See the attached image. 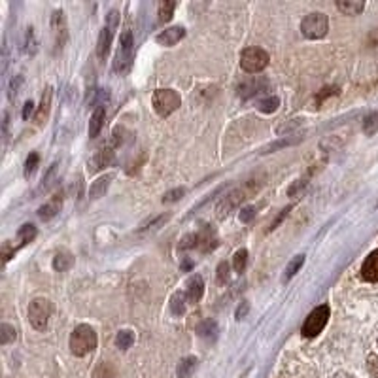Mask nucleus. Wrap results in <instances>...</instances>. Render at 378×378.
Wrapping results in <instances>:
<instances>
[{
	"label": "nucleus",
	"instance_id": "obj_1",
	"mask_svg": "<svg viewBox=\"0 0 378 378\" xmlns=\"http://www.w3.org/2000/svg\"><path fill=\"white\" fill-rule=\"evenodd\" d=\"M261 182L258 180H248L244 186L237 187V189H233L231 193H227L225 197H223L220 202H218V207H216V212L220 218H225V216H229L235 208H238L246 199H250L253 193L260 191Z\"/></svg>",
	"mask_w": 378,
	"mask_h": 378
},
{
	"label": "nucleus",
	"instance_id": "obj_2",
	"mask_svg": "<svg viewBox=\"0 0 378 378\" xmlns=\"http://www.w3.org/2000/svg\"><path fill=\"white\" fill-rule=\"evenodd\" d=\"M70 352L78 357L87 356L90 352L96 348V333L95 329L87 324H80L76 327L72 335H70V341H68Z\"/></svg>",
	"mask_w": 378,
	"mask_h": 378
},
{
	"label": "nucleus",
	"instance_id": "obj_3",
	"mask_svg": "<svg viewBox=\"0 0 378 378\" xmlns=\"http://www.w3.org/2000/svg\"><path fill=\"white\" fill-rule=\"evenodd\" d=\"M134 57V38L133 30L125 29L119 36L118 52H116V59H114V70L118 74H127L129 68L133 65Z\"/></svg>",
	"mask_w": 378,
	"mask_h": 378
},
{
	"label": "nucleus",
	"instance_id": "obj_4",
	"mask_svg": "<svg viewBox=\"0 0 378 378\" xmlns=\"http://www.w3.org/2000/svg\"><path fill=\"white\" fill-rule=\"evenodd\" d=\"M269 53L261 48H246L244 52L240 53V67L248 74H258L261 70H265L269 65Z\"/></svg>",
	"mask_w": 378,
	"mask_h": 378
},
{
	"label": "nucleus",
	"instance_id": "obj_5",
	"mask_svg": "<svg viewBox=\"0 0 378 378\" xmlns=\"http://www.w3.org/2000/svg\"><path fill=\"white\" fill-rule=\"evenodd\" d=\"M52 312H53L52 301L42 299V297L34 299L29 306L30 326L34 327L36 331H45V327H48V324H50V318H52Z\"/></svg>",
	"mask_w": 378,
	"mask_h": 378
},
{
	"label": "nucleus",
	"instance_id": "obj_6",
	"mask_svg": "<svg viewBox=\"0 0 378 378\" xmlns=\"http://www.w3.org/2000/svg\"><path fill=\"white\" fill-rule=\"evenodd\" d=\"M327 30H329V19L322 12L308 14L301 21V32L308 40H319V38H324L327 34Z\"/></svg>",
	"mask_w": 378,
	"mask_h": 378
},
{
	"label": "nucleus",
	"instance_id": "obj_7",
	"mask_svg": "<svg viewBox=\"0 0 378 378\" xmlns=\"http://www.w3.org/2000/svg\"><path fill=\"white\" fill-rule=\"evenodd\" d=\"M154 108L161 116V118H167L171 116L172 112H176L182 104V96L176 93L174 90H157L154 93Z\"/></svg>",
	"mask_w": 378,
	"mask_h": 378
},
{
	"label": "nucleus",
	"instance_id": "obj_8",
	"mask_svg": "<svg viewBox=\"0 0 378 378\" xmlns=\"http://www.w3.org/2000/svg\"><path fill=\"white\" fill-rule=\"evenodd\" d=\"M327 319H329V306L327 304H322L318 308H314V311L308 314V318L303 324V329H301V333L306 339H312V337H316L324 331V327L327 326Z\"/></svg>",
	"mask_w": 378,
	"mask_h": 378
},
{
	"label": "nucleus",
	"instance_id": "obj_9",
	"mask_svg": "<svg viewBox=\"0 0 378 378\" xmlns=\"http://www.w3.org/2000/svg\"><path fill=\"white\" fill-rule=\"evenodd\" d=\"M52 29H53V38H55V48L59 50L67 42V19H65V14L63 10H57L52 17Z\"/></svg>",
	"mask_w": 378,
	"mask_h": 378
},
{
	"label": "nucleus",
	"instance_id": "obj_10",
	"mask_svg": "<svg viewBox=\"0 0 378 378\" xmlns=\"http://www.w3.org/2000/svg\"><path fill=\"white\" fill-rule=\"evenodd\" d=\"M269 87V82L265 78H252V80H248V82H242L238 85V96H242V98H250V96H255L263 93V91Z\"/></svg>",
	"mask_w": 378,
	"mask_h": 378
},
{
	"label": "nucleus",
	"instance_id": "obj_11",
	"mask_svg": "<svg viewBox=\"0 0 378 378\" xmlns=\"http://www.w3.org/2000/svg\"><path fill=\"white\" fill-rule=\"evenodd\" d=\"M184 36H186V29H184V27H169V29H165L163 32H159L156 40L159 45L171 48V45L178 44Z\"/></svg>",
	"mask_w": 378,
	"mask_h": 378
},
{
	"label": "nucleus",
	"instance_id": "obj_12",
	"mask_svg": "<svg viewBox=\"0 0 378 378\" xmlns=\"http://www.w3.org/2000/svg\"><path fill=\"white\" fill-rule=\"evenodd\" d=\"M114 161V151H112V148H101L98 151H96L95 156L90 159V172H98L101 169H106L108 165Z\"/></svg>",
	"mask_w": 378,
	"mask_h": 378
},
{
	"label": "nucleus",
	"instance_id": "obj_13",
	"mask_svg": "<svg viewBox=\"0 0 378 378\" xmlns=\"http://www.w3.org/2000/svg\"><path fill=\"white\" fill-rule=\"evenodd\" d=\"M361 278L367 282H378V250L367 255L361 267Z\"/></svg>",
	"mask_w": 378,
	"mask_h": 378
},
{
	"label": "nucleus",
	"instance_id": "obj_14",
	"mask_svg": "<svg viewBox=\"0 0 378 378\" xmlns=\"http://www.w3.org/2000/svg\"><path fill=\"white\" fill-rule=\"evenodd\" d=\"M202 293H204V280H202V276L193 275L186 284L187 301L189 303H197V301H200Z\"/></svg>",
	"mask_w": 378,
	"mask_h": 378
},
{
	"label": "nucleus",
	"instance_id": "obj_15",
	"mask_svg": "<svg viewBox=\"0 0 378 378\" xmlns=\"http://www.w3.org/2000/svg\"><path fill=\"white\" fill-rule=\"evenodd\" d=\"M114 30L108 25H104V29L101 30V34H98V42H96V55H98V59H106V55L110 52V45H112V38H114Z\"/></svg>",
	"mask_w": 378,
	"mask_h": 378
},
{
	"label": "nucleus",
	"instance_id": "obj_16",
	"mask_svg": "<svg viewBox=\"0 0 378 378\" xmlns=\"http://www.w3.org/2000/svg\"><path fill=\"white\" fill-rule=\"evenodd\" d=\"M197 237H199V248L202 252H210L218 246V237L210 225H202V229H200V233H197Z\"/></svg>",
	"mask_w": 378,
	"mask_h": 378
},
{
	"label": "nucleus",
	"instance_id": "obj_17",
	"mask_svg": "<svg viewBox=\"0 0 378 378\" xmlns=\"http://www.w3.org/2000/svg\"><path fill=\"white\" fill-rule=\"evenodd\" d=\"M52 96H53L52 87H45L44 93H42V101H40V106H38V110H36V116H34V121H36L38 125H42L45 119H48V116H50Z\"/></svg>",
	"mask_w": 378,
	"mask_h": 378
},
{
	"label": "nucleus",
	"instance_id": "obj_18",
	"mask_svg": "<svg viewBox=\"0 0 378 378\" xmlns=\"http://www.w3.org/2000/svg\"><path fill=\"white\" fill-rule=\"evenodd\" d=\"M104 119H106V106H96L90 121L91 138H96V136H98V133H101V129H103L104 125Z\"/></svg>",
	"mask_w": 378,
	"mask_h": 378
},
{
	"label": "nucleus",
	"instance_id": "obj_19",
	"mask_svg": "<svg viewBox=\"0 0 378 378\" xmlns=\"http://www.w3.org/2000/svg\"><path fill=\"white\" fill-rule=\"evenodd\" d=\"M112 180H114V174H106V176H101L98 180H95L90 187V197L91 199H101L104 193L108 191Z\"/></svg>",
	"mask_w": 378,
	"mask_h": 378
},
{
	"label": "nucleus",
	"instance_id": "obj_20",
	"mask_svg": "<svg viewBox=\"0 0 378 378\" xmlns=\"http://www.w3.org/2000/svg\"><path fill=\"white\" fill-rule=\"evenodd\" d=\"M61 204H63V199L57 195L52 202H48V204H44V207L38 208V218H40L42 222H50L52 218L57 216V212L61 210Z\"/></svg>",
	"mask_w": 378,
	"mask_h": 378
},
{
	"label": "nucleus",
	"instance_id": "obj_21",
	"mask_svg": "<svg viewBox=\"0 0 378 378\" xmlns=\"http://www.w3.org/2000/svg\"><path fill=\"white\" fill-rule=\"evenodd\" d=\"M220 333V327H218V322L212 318L204 319V322H200L199 326H197V335L202 337V339H216Z\"/></svg>",
	"mask_w": 378,
	"mask_h": 378
},
{
	"label": "nucleus",
	"instance_id": "obj_22",
	"mask_svg": "<svg viewBox=\"0 0 378 378\" xmlns=\"http://www.w3.org/2000/svg\"><path fill=\"white\" fill-rule=\"evenodd\" d=\"M197 364H199V361H197V357H193V356L184 357V359L178 364V369H176L178 378H191L195 369H197Z\"/></svg>",
	"mask_w": 378,
	"mask_h": 378
},
{
	"label": "nucleus",
	"instance_id": "obj_23",
	"mask_svg": "<svg viewBox=\"0 0 378 378\" xmlns=\"http://www.w3.org/2000/svg\"><path fill=\"white\" fill-rule=\"evenodd\" d=\"M304 265V255H295L293 260L289 261L288 265H286V269H284V275H282V282H289L293 276L301 271V267Z\"/></svg>",
	"mask_w": 378,
	"mask_h": 378
},
{
	"label": "nucleus",
	"instance_id": "obj_24",
	"mask_svg": "<svg viewBox=\"0 0 378 378\" xmlns=\"http://www.w3.org/2000/svg\"><path fill=\"white\" fill-rule=\"evenodd\" d=\"M74 265V258L70 252H59L55 258H53V269L57 273H65L68 269Z\"/></svg>",
	"mask_w": 378,
	"mask_h": 378
},
{
	"label": "nucleus",
	"instance_id": "obj_25",
	"mask_svg": "<svg viewBox=\"0 0 378 378\" xmlns=\"http://www.w3.org/2000/svg\"><path fill=\"white\" fill-rule=\"evenodd\" d=\"M186 291H176V293L171 297V312L174 316H182V314L186 312Z\"/></svg>",
	"mask_w": 378,
	"mask_h": 378
},
{
	"label": "nucleus",
	"instance_id": "obj_26",
	"mask_svg": "<svg viewBox=\"0 0 378 378\" xmlns=\"http://www.w3.org/2000/svg\"><path fill=\"white\" fill-rule=\"evenodd\" d=\"M337 8L344 15H357L365 10V2H352V0H341L337 2Z\"/></svg>",
	"mask_w": 378,
	"mask_h": 378
},
{
	"label": "nucleus",
	"instance_id": "obj_27",
	"mask_svg": "<svg viewBox=\"0 0 378 378\" xmlns=\"http://www.w3.org/2000/svg\"><path fill=\"white\" fill-rule=\"evenodd\" d=\"M36 36H34V29L32 27H27L25 30V38H23V52L25 55H34L38 50Z\"/></svg>",
	"mask_w": 378,
	"mask_h": 378
},
{
	"label": "nucleus",
	"instance_id": "obj_28",
	"mask_svg": "<svg viewBox=\"0 0 378 378\" xmlns=\"http://www.w3.org/2000/svg\"><path fill=\"white\" fill-rule=\"evenodd\" d=\"M174 10H176V2H172V0H165L159 4V23H167L172 19V14H174Z\"/></svg>",
	"mask_w": 378,
	"mask_h": 378
},
{
	"label": "nucleus",
	"instance_id": "obj_29",
	"mask_svg": "<svg viewBox=\"0 0 378 378\" xmlns=\"http://www.w3.org/2000/svg\"><path fill=\"white\" fill-rule=\"evenodd\" d=\"M134 342V335L133 331H129V329H123V331H119L118 335H116V346H118L119 350H127L133 346Z\"/></svg>",
	"mask_w": 378,
	"mask_h": 378
},
{
	"label": "nucleus",
	"instance_id": "obj_30",
	"mask_svg": "<svg viewBox=\"0 0 378 378\" xmlns=\"http://www.w3.org/2000/svg\"><path fill=\"white\" fill-rule=\"evenodd\" d=\"M57 169H59V161H55V163L48 169V172L44 174V180H42L40 191H48V189L55 184V178H57Z\"/></svg>",
	"mask_w": 378,
	"mask_h": 378
},
{
	"label": "nucleus",
	"instance_id": "obj_31",
	"mask_svg": "<svg viewBox=\"0 0 378 378\" xmlns=\"http://www.w3.org/2000/svg\"><path fill=\"white\" fill-rule=\"evenodd\" d=\"M278 106H280V98L278 96H267V98H263L258 103V110H261L263 114H273V112L278 110Z\"/></svg>",
	"mask_w": 378,
	"mask_h": 378
},
{
	"label": "nucleus",
	"instance_id": "obj_32",
	"mask_svg": "<svg viewBox=\"0 0 378 378\" xmlns=\"http://www.w3.org/2000/svg\"><path fill=\"white\" fill-rule=\"evenodd\" d=\"M17 237L21 240V244H27L36 237V227L32 223H25V225H21V229L17 231Z\"/></svg>",
	"mask_w": 378,
	"mask_h": 378
},
{
	"label": "nucleus",
	"instance_id": "obj_33",
	"mask_svg": "<svg viewBox=\"0 0 378 378\" xmlns=\"http://www.w3.org/2000/svg\"><path fill=\"white\" fill-rule=\"evenodd\" d=\"M171 216L169 214H161V216H156V218H149V220H146V222L140 225V233H144V231H149V229H157V227H161V223H165L167 220H169Z\"/></svg>",
	"mask_w": 378,
	"mask_h": 378
},
{
	"label": "nucleus",
	"instance_id": "obj_34",
	"mask_svg": "<svg viewBox=\"0 0 378 378\" xmlns=\"http://www.w3.org/2000/svg\"><path fill=\"white\" fill-rule=\"evenodd\" d=\"M15 337H17L15 327H12L10 324H2L0 326V344H10L12 341H15Z\"/></svg>",
	"mask_w": 378,
	"mask_h": 378
},
{
	"label": "nucleus",
	"instance_id": "obj_35",
	"mask_svg": "<svg viewBox=\"0 0 378 378\" xmlns=\"http://www.w3.org/2000/svg\"><path fill=\"white\" fill-rule=\"evenodd\" d=\"M246 265H248V250H238L237 253H235V258H233V267H235V271L237 273H242L246 269Z\"/></svg>",
	"mask_w": 378,
	"mask_h": 378
},
{
	"label": "nucleus",
	"instance_id": "obj_36",
	"mask_svg": "<svg viewBox=\"0 0 378 378\" xmlns=\"http://www.w3.org/2000/svg\"><path fill=\"white\" fill-rule=\"evenodd\" d=\"M38 163H40V157H38L36 151H32L29 157H27V163H25V176L30 178L38 169Z\"/></svg>",
	"mask_w": 378,
	"mask_h": 378
},
{
	"label": "nucleus",
	"instance_id": "obj_37",
	"mask_svg": "<svg viewBox=\"0 0 378 378\" xmlns=\"http://www.w3.org/2000/svg\"><path fill=\"white\" fill-rule=\"evenodd\" d=\"M21 83H23V76L17 74L10 83V90H8V96H10V101H15L17 95H19V90H21Z\"/></svg>",
	"mask_w": 378,
	"mask_h": 378
},
{
	"label": "nucleus",
	"instance_id": "obj_38",
	"mask_svg": "<svg viewBox=\"0 0 378 378\" xmlns=\"http://www.w3.org/2000/svg\"><path fill=\"white\" fill-rule=\"evenodd\" d=\"M184 193H186V189H184V187H176V189H171V191L165 193L163 202H165V204H171V202H176V200H180V199H182V197H184Z\"/></svg>",
	"mask_w": 378,
	"mask_h": 378
},
{
	"label": "nucleus",
	"instance_id": "obj_39",
	"mask_svg": "<svg viewBox=\"0 0 378 378\" xmlns=\"http://www.w3.org/2000/svg\"><path fill=\"white\" fill-rule=\"evenodd\" d=\"M182 250H189V248H199V237L197 233H191V235H186L182 238V244H180Z\"/></svg>",
	"mask_w": 378,
	"mask_h": 378
},
{
	"label": "nucleus",
	"instance_id": "obj_40",
	"mask_svg": "<svg viewBox=\"0 0 378 378\" xmlns=\"http://www.w3.org/2000/svg\"><path fill=\"white\" fill-rule=\"evenodd\" d=\"M365 133L367 134H372L378 131V112L377 114H372V116H369V118L365 119Z\"/></svg>",
	"mask_w": 378,
	"mask_h": 378
},
{
	"label": "nucleus",
	"instance_id": "obj_41",
	"mask_svg": "<svg viewBox=\"0 0 378 378\" xmlns=\"http://www.w3.org/2000/svg\"><path fill=\"white\" fill-rule=\"evenodd\" d=\"M218 280L222 284H227V280H229V265L225 261L218 265Z\"/></svg>",
	"mask_w": 378,
	"mask_h": 378
},
{
	"label": "nucleus",
	"instance_id": "obj_42",
	"mask_svg": "<svg viewBox=\"0 0 378 378\" xmlns=\"http://www.w3.org/2000/svg\"><path fill=\"white\" fill-rule=\"evenodd\" d=\"M367 369H369L371 378H378V357L375 354L367 357Z\"/></svg>",
	"mask_w": 378,
	"mask_h": 378
},
{
	"label": "nucleus",
	"instance_id": "obj_43",
	"mask_svg": "<svg viewBox=\"0 0 378 378\" xmlns=\"http://www.w3.org/2000/svg\"><path fill=\"white\" fill-rule=\"evenodd\" d=\"M238 218H240V222H242V223H250L253 220V218H255V208H253V207L242 208V210H240V216H238Z\"/></svg>",
	"mask_w": 378,
	"mask_h": 378
},
{
	"label": "nucleus",
	"instance_id": "obj_44",
	"mask_svg": "<svg viewBox=\"0 0 378 378\" xmlns=\"http://www.w3.org/2000/svg\"><path fill=\"white\" fill-rule=\"evenodd\" d=\"M2 138H4V142H8V136H10V114L8 112H4L2 114Z\"/></svg>",
	"mask_w": 378,
	"mask_h": 378
},
{
	"label": "nucleus",
	"instance_id": "obj_45",
	"mask_svg": "<svg viewBox=\"0 0 378 378\" xmlns=\"http://www.w3.org/2000/svg\"><path fill=\"white\" fill-rule=\"evenodd\" d=\"M299 140H301V138H297V140H280L278 144H271V146L265 149V154H269V151H276L278 148H286V146H291V144H297Z\"/></svg>",
	"mask_w": 378,
	"mask_h": 378
},
{
	"label": "nucleus",
	"instance_id": "obj_46",
	"mask_svg": "<svg viewBox=\"0 0 378 378\" xmlns=\"http://www.w3.org/2000/svg\"><path fill=\"white\" fill-rule=\"evenodd\" d=\"M248 312H250V304H248L244 301V303H242V304H238L237 312H235V318H237L238 322H240V319L246 318V316H248Z\"/></svg>",
	"mask_w": 378,
	"mask_h": 378
},
{
	"label": "nucleus",
	"instance_id": "obj_47",
	"mask_svg": "<svg viewBox=\"0 0 378 378\" xmlns=\"http://www.w3.org/2000/svg\"><path fill=\"white\" fill-rule=\"evenodd\" d=\"M337 93H339V90H337V87H326V90L322 91V93H319V95L316 96V103H318V106H319L324 98H327V96H329V95H337Z\"/></svg>",
	"mask_w": 378,
	"mask_h": 378
},
{
	"label": "nucleus",
	"instance_id": "obj_48",
	"mask_svg": "<svg viewBox=\"0 0 378 378\" xmlns=\"http://www.w3.org/2000/svg\"><path fill=\"white\" fill-rule=\"evenodd\" d=\"M289 210H291V207H288V208H284L282 212H280V216H278V218H276L275 222L271 223V227H269V231H273V229H276V227H278V223H282L284 222V218H286V216L289 214Z\"/></svg>",
	"mask_w": 378,
	"mask_h": 378
},
{
	"label": "nucleus",
	"instance_id": "obj_49",
	"mask_svg": "<svg viewBox=\"0 0 378 378\" xmlns=\"http://www.w3.org/2000/svg\"><path fill=\"white\" fill-rule=\"evenodd\" d=\"M32 110H34V103H32V101H27L25 106H23V119H29Z\"/></svg>",
	"mask_w": 378,
	"mask_h": 378
},
{
	"label": "nucleus",
	"instance_id": "obj_50",
	"mask_svg": "<svg viewBox=\"0 0 378 378\" xmlns=\"http://www.w3.org/2000/svg\"><path fill=\"white\" fill-rule=\"evenodd\" d=\"M191 267H193V261H189V260L184 261V265H182V269H184V271H189Z\"/></svg>",
	"mask_w": 378,
	"mask_h": 378
}]
</instances>
